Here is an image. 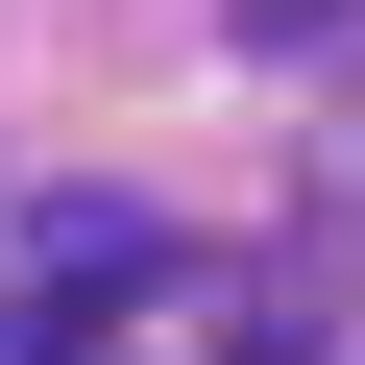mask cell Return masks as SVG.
Listing matches in <instances>:
<instances>
[{"mask_svg":"<svg viewBox=\"0 0 365 365\" xmlns=\"http://www.w3.org/2000/svg\"><path fill=\"white\" fill-rule=\"evenodd\" d=\"M244 25H268V49H317V25H341V0H244Z\"/></svg>","mask_w":365,"mask_h":365,"instance_id":"6da1fadb","label":"cell"}]
</instances>
